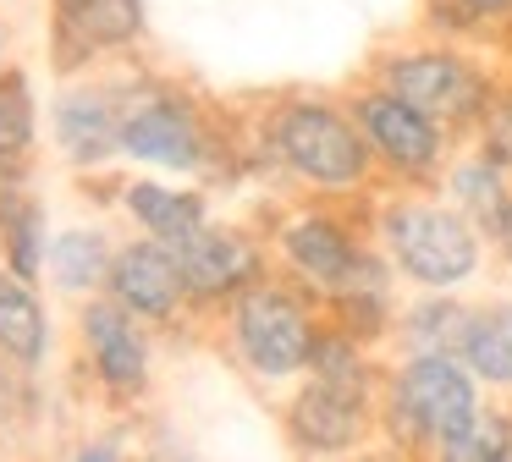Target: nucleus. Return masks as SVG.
I'll use <instances>...</instances> for the list:
<instances>
[{"instance_id":"1","label":"nucleus","mask_w":512,"mask_h":462,"mask_svg":"<svg viewBox=\"0 0 512 462\" xmlns=\"http://www.w3.org/2000/svg\"><path fill=\"white\" fill-rule=\"evenodd\" d=\"M254 143L265 154L270 171L292 176L303 193L314 198H358L375 182V160L369 143L358 132L347 99H325V94H281L259 110Z\"/></svg>"},{"instance_id":"2","label":"nucleus","mask_w":512,"mask_h":462,"mask_svg":"<svg viewBox=\"0 0 512 462\" xmlns=\"http://www.w3.org/2000/svg\"><path fill=\"white\" fill-rule=\"evenodd\" d=\"M369 83L391 88L397 99H408L413 110L446 127L457 143L474 138L479 121H485L490 99L507 83V66H496L485 50L474 44H452V39H402V44H380L364 66Z\"/></svg>"},{"instance_id":"3","label":"nucleus","mask_w":512,"mask_h":462,"mask_svg":"<svg viewBox=\"0 0 512 462\" xmlns=\"http://www.w3.org/2000/svg\"><path fill=\"white\" fill-rule=\"evenodd\" d=\"M375 248L391 259L397 281L419 286V292H457L479 275L485 264V231L452 209L441 193H386L375 204Z\"/></svg>"},{"instance_id":"4","label":"nucleus","mask_w":512,"mask_h":462,"mask_svg":"<svg viewBox=\"0 0 512 462\" xmlns=\"http://www.w3.org/2000/svg\"><path fill=\"white\" fill-rule=\"evenodd\" d=\"M276 259L281 275L298 281L309 297L336 303L347 292H397V270L391 259L353 226V215L320 198V204L292 209L287 220L276 226Z\"/></svg>"},{"instance_id":"5","label":"nucleus","mask_w":512,"mask_h":462,"mask_svg":"<svg viewBox=\"0 0 512 462\" xmlns=\"http://www.w3.org/2000/svg\"><path fill=\"white\" fill-rule=\"evenodd\" d=\"M485 385L463 358H397L380 385V440L413 462H430L441 440H452L485 407Z\"/></svg>"},{"instance_id":"6","label":"nucleus","mask_w":512,"mask_h":462,"mask_svg":"<svg viewBox=\"0 0 512 462\" xmlns=\"http://www.w3.org/2000/svg\"><path fill=\"white\" fill-rule=\"evenodd\" d=\"M320 330H325L320 297H309L287 275H265L226 308V347L265 385L303 380L314 363V347H320Z\"/></svg>"},{"instance_id":"7","label":"nucleus","mask_w":512,"mask_h":462,"mask_svg":"<svg viewBox=\"0 0 512 462\" xmlns=\"http://www.w3.org/2000/svg\"><path fill=\"white\" fill-rule=\"evenodd\" d=\"M226 138L215 132L210 110L177 83L133 77L127 83V116H122V154L138 165H160L177 176H204L221 160Z\"/></svg>"},{"instance_id":"8","label":"nucleus","mask_w":512,"mask_h":462,"mask_svg":"<svg viewBox=\"0 0 512 462\" xmlns=\"http://www.w3.org/2000/svg\"><path fill=\"white\" fill-rule=\"evenodd\" d=\"M347 110H353L358 132H364L375 171L397 193H430V187H441L446 165L457 154V138L446 127H435L424 110H413L408 99H397L391 88L369 83V77L347 94Z\"/></svg>"},{"instance_id":"9","label":"nucleus","mask_w":512,"mask_h":462,"mask_svg":"<svg viewBox=\"0 0 512 462\" xmlns=\"http://www.w3.org/2000/svg\"><path fill=\"white\" fill-rule=\"evenodd\" d=\"M127 83L133 77H100L83 72L67 77L50 99V143L72 171H100L122 154V116H127Z\"/></svg>"},{"instance_id":"10","label":"nucleus","mask_w":512,"mask_h":462,"mask_svg":"<svg viewBox=\"0 0 512 462\" xmlns=\"http://www.w3.org/2000/svg\"><path fill=\"white\" fill-rule=\"evenodd\" d=\"M375 413H380V396H358L303 374L298 391L281 407V429H287L292 451H303V457L342 462V457H358L369 435H380Z\"/></svg>"},{"instance_id":"11","label":"nucleus","mask_w":512,"mask_h":462,"mask_svg":"<svg viewBox=\"0 0 512 462\" xmlns=\"http://www.w3.org/2000/svg\"><path fill=\"white\" fill-rule=\"evenodd\" d=\"M177 264L193 308H232L248 286H259L270 275L265 242L254 231L232 226V220H210L188 242H177Z\"/></svg>"},{"instance_id":"12","label":"nucleus","mask_w":512,"mask_h":462,"mask_svg":"<svg viewBox=\"0 0 512 462\" xmlns=\"http://www.w3.org/2000/svg\"><path fill=\"white\" fill-rule=\"evenodd\" d=\"M78 336L83 352H89L94 380L105 385L111 402H138L149 385V363H155V347H149V325L138 314H127L116 297H83L78 308Z\"/></svg>"},{"instance_id":"13","label":"nucleus","mask_w":512,"mask_h":462,"mask_svg":"<svg viewBox=\"0 0 512 462\" xmlns=\"http://www.w3.org/2000/svg\"><path fill=\"white\" fill-rule=\"evenodd\" d=\"M105 297L138 314L144 325H171L188 303V281H182V264H177V248L155 237H133L116 248L111 259V275H105Z\"/></svg>"},{"instance_id":"14","label":"nucleus","mask_w":512,"mask_h":462,"mask_svg":"<svg viewBox=\"0 0 512 462\" xmlns=\"http://www.w3.org/2000/svg\"><path fill=\"white\" fill-rule=\"evenodd\" d=\"M122 215L138 226V237H155L166 248L188 242L199 226H210V198L199 187L155 182V176H133L122 187Z\"/></svg>"},{"instance_id":"15","label":"nucleus","mask_w":512,"mask_h":462,"mask_svg":"<svg viewBox=\"0 0 512 462\" xmlns=\"http://www.w3.org/2000/svg\"><path fill=\"white\" fill-rule=\"evenodd\" d=\"M468 314H474V303H463L457 292H419L413 303L397 308L391 341L402 347V358H463Z\"/></svg>"},{"instance_id":"16","label":"nucleus","mask_w":512,"mask_h":462,"mask_svg":"<svg viewBox=\"0 0 512 462\" xmlns=\"http://www.w3.org/2000/svg\"><path fill=\"white\" fill-rule=\"evenodd\" d=\"M0 358H12L17 369H45L50 358V314L39 303L34 281L0 264Z\"/></svg>"},{"instance_id":"17","label":"nucleus","mask_w":512,"mask_h":462,"mask_svg":"<svg viewBox=\"0 0 512 462\" xmlns=\"http://www.w3.org/2000/svg\"><path fill=\"white\" fill-rule=\"evenodd\" d=\"M441 193H446V204L463 209V215L490 237V231L501 226V215H507V204H512V176L501 171L496 160H485L474 143H468V149L452 154V165H446Z\"/></svg>"},{"instance_id":"18","label":"nucleus","mask_w":512,"mask_h":462,"mask_svg":"<svg viewBox=\"0 0 512 462\" xmlns=\"http://www.w3.org/2000/svg\"><path fill=\"white\" fill-rule=\"evenodd\" d=\"M111 259H116V248L100 226H72V231H56V237H50L45 275L72 297H100L105 275H111Z\"/></svg>"},{"instance_id":"19","label":"nucleus","mask_w":512,"mask_h":462,"mask_svg":"<svg viewBox=\"0 0 512 462\" xmlns=\"http://www.w3.org/2000/svg\"><path fill=\"white\" fill-rule=\"evenodd\" d=\"M463 363L474 369L479 385L490 391H512V297H490L474 303L463 336Z\"/></svg>"},{"instance_id":"20","label":"nucleus","mask_w":512,"mask_h":462,"mask_svg":"<svg viewBox=\"0 0 512 462\" xmlns=\"http://www.w3.org/2000/svg\"><path fill=\"white\" fill-rule=\"evenodd\" d=\"M512 28V0H424L419 33L452 44H496Z\"/></svg>"},{"instance_id":"21","label":"nucleus","mask_w":512,"mask_h":462,"mask_svg":"<svg viewBox=\"0 0 512 462\" xmlns=\"http://www.w3.org/2000/svg\"><path fill=\"white\" fill-rule=\"evenodd\" d=\"M45 204L34 193H17L12 204L0 209V264L17 270L23 281H39L45 275Z\"/></svg>"},{"instance_id":"22","label":"nucleus","mask_w":512,"mask_h":462,"mask_svg":"<svg viewBox=\"0 0 512 462\" xmlns=\"http://www.w3.org/2000/svg\"><path fill=\"white\" fill-rule=\"evenodd\" d=\"M512 440V407H479L474 424H463L452 440L430 451V462H501Z\"/></svg>"},{"instance_id":"23","label":"nucleus","mask_w":512,"mask_h":462,"mask_svg":"<svg viewBox=\"0 0 512 462\" xmlns=\"http://www.w3.org/2000/svg\"><path fill=\"white\" fill-rule=\"evenodd\" d=\"M39 143V99L23 72L0 77V154L23 165V154Z\"/></svg>"},{"instance_id":"24","label":"nucleus","mask_w":512,"mask_h":462,"mask_svg":"<svg viewBox=\"0 0 512 462\" xmlns=\"http://www.w3.org/2000/svg\"><path fill=\"white\" fill-rule=\"evenodd\" d=\"M468 143H474L485 160H496L501 171L512 176V72H507V83H501V94L490 99L485 121H479V132H474Z\"/></svg>"},{"instance_id":"25","label":"nucleus","mask_w":512,"mask_h":462,"mask_svg":"<svg viewBox=\"0 0 512 462\" xmlns=\"http://www.w3.org/2000/svg\"><path fill=\"white\" fill-rule=\"evenodd\" d=\"M23 374L28 369H17L12 358H0V435L23 418V407H28V391H23Z\"/></svg>"},{"instance_id":"26","label":"nucleus","mask_w":512,"mask_h":462,"mask_svg":"<svg viewBox=\"0 0 512 462\" xmlns=\"http://www.w3.org/2000/svg\"><path fill=\"white\" fill-rule=\"evenodd\" d=\"M83 11H89V0H50V33L61 28H78Z\"/></svg>"},{"instance_id":"27","label":"nucleus","mask_w":512,"mask_h":462,"mask_svg":"<svg viewBox=\"0 0 512 462\" xmlns=\"http://www.w3.org/2000/svg\"><path fill=\"white\" fill-rule=\"evenodd\" d=\"M17 193H28V187H23V171H17V160H6V154H0V209L12 204Z\"/></svg>"},{"instance_id":"28","label":"nucleus","mask_w":512,"mask_h":462,"mask_svg":"<svg viewBox=\"0 0 512 462\" xmlns=\"http://www.w3.org/2000/svg\"><path fill=\"white\" fill-rule=\"evenodd\" d=\"M72 462H122V451H116L111 440H83V446L72 451Z\"/></svg>"},{"instance_id":"29","label":"nucleus","mask_w":512,"mask_h":462,"mask_svg":"<svg viewBox=\"0 0 512 462\" xmlns=\"http://www.w3.org/2000/svg\"><path fill=\"white\" fill-rule=\"evenodd\" d=\"M490 242H496L501 264H507V270H512V204H507V215H501V226L490 231Z\"/></svg>"},{"instance_id":"30","label":"nucleus","mask_w":512,"mask_h":462,"mask_svg":"<svg viewBox=\"0 0 512 462\" xmlns=\"http://www.w3.org/2000/svg\"><path fill=\"white\" fill-rule=\"evenodd\" d=\"M342 462H413L402 451H358V457H342Z\"/></svg>"},{"instance_id":"31","label":"nucleus","mask_w":512,"mask_h":462,"mask_svg":"<svg viewBox=\"0 0 512 462\" xmlns=\"http://www.w3.org/2000/svg\"><path fill=\"white\" fill-rule=\"evenodd\" d=\"M496 50H501V66H507V72H512V28H507V33H501V39H496Z\"/></svg>"},{"instance_id":"32","label":"nucleus","mask_w":512,"mask_h":462,"mask_svg":"<svg viewBox=\"0 0 512 462\" xmlns=\"http://www.w3.org/2000/svg\"><path fill=\"white\" fill-rule=\"evenodd\" d=\"M6 72H12V66H6V44H0V77H6Z\"/></svg>"},{"instance_id":"33","label":"nucleus","mask_w":512,"mask_h":462,"mask_svg":"<svg viewBox=\"0 0 512 462\" xmlns=\"http://www.w3.org/2000/svg\"><path fill=\"white\" fill-rule=\"evenodd\" d=\"M501 462H512V440H507V451H501Z\"/></svg>"}]
</instances>
